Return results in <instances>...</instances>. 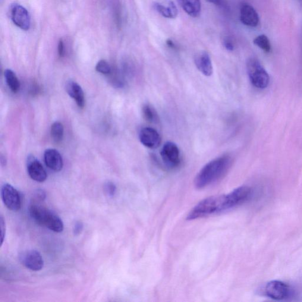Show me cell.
I'll list each match as a JSON object with an SVG mask.
<instances>
[{"instance_id": "6da1fadb", "label": "cell", "mask_w": 302, "mask_h": 302, "mask_svg": "<svg viewBox=\"0 0 302 302\" xmlns=\"http://www.w3.org/2000/svg\"><path fill=\"white\" fill-rule=\"evenodd\" d=\"M232 164L228 155H223L207 163L194 179L195 187L203 189L224 177Z\"/></svg>"}, {"instance_id": "7a4b0ae2", "label": "cell", "mask_w": 302, "mask_h": 302, "mask_svg": "<svg viewBox=\"0 0 302 302\" xmlns=\"http://www.w3.org/2000/svg\"><path fill=\"white\" fill-rule=\"evenodd\" d=\"M229 209L226 194L205 198L198 203L187 216L188 220H194Z\"/></svg>"}, {"instance_id": "3957f363", "label": "cell", "mask_w": 302, "mask_h": 302, "mask_svg": "<svg viewBox=\"0 0 302 302\" xmlns=\"http://www.w3.org/2000/svg\"><path fill=\"white\" fill-rule=\"evenodd\" d=\"M29 214L31 218L38 225L45 226L55 232L64 231V225L62 220L51 210L39 204H34L29 208Z\"/></svg>"}, {"instance_id": "277c9868", "label": "cell", "mask_w": 302, "mask_h": 302, "mask_svg": "<svg viewBox=\"0 0 302 302\" xmlns=\"http://www.w3.org/2000/svg\"><path fill=\"white\" fill-rule=\"evenodd\" d=\"M246 68L248 77L254 87L263 89L268 86L269 75L258 60L254 58L248 59Z\"/></svg>"}, {"instance_id": "5b68a950", "label": "cell", "mask_w": 302, "mask_h": 302, "mask_svg": "<svg viewBox=\"0 0 302 302\" xmlns=\"http://www.w3.org/2000/svg\"><path fill=\"white\" fill-rule=\"evenodd\" d=\"M160 156L165 165L169 168H175L180 164V151L178 146L172 142H167L160 151Z\"/></svg>"}, {"instance_id": "8992f818", "label": "cell", "mask_w": 302, "mask_h": 302, "mask_svg": "<svg viewBox=\"0 0 302 302\" xmlns=\"http://www.w3.org/2000/svg\"><path fill=\"white\" fill-rule=\"evenodd\" d=\"M265 294L272 300L282 301L290 297L292 291L290 286L286 283L279 281H273L266 285Z\"/></svg>"}, {"instance_id": "52a82bcc", "label": "cell", "mask_w": 302, "mask_h": 302, "mask_svg": "<svg viewBox=\"0 0 302 302\" xmlns=\"http://www.w3.org/2000/svg\"><path fill=\"white\" fill-rule=\"evenodd\" d=\"M1 196L3 203L9 210L12 212H17L20 210L21 200L20 193L11 185L4 184L2 185Z\"/></svg>"}, {"instance_id": "ba28073f", "label": "cell", "mask_w": 302, "mask_h": 302, "mask_svg": "<svg viewBox=\"0 0 302 302\" xmlns=\"http://www.w3.org/2000/svg\"><path fill=\"white\" fill-rule=\"evenodd\" d=\"M19 259L23 266L32 271H39L44 266V260L42 255L35 250L23 251L19 255Z\"/></svg>"}, {"instance_id": "9c48e42d", "label": "cell", "mask_w": 302, "mask_h": 302, "mask_svg": "<svg viewBox=\"0 0 302 302\" xmlns=\"http://www.w3.org/2000/svg\"><path fill=\"white\" fill-rule=\"evenodd\" d=\"M140 140L142 144L150 149H156L161 144V137L155 129L146 127L140 132Z\"/></svg>"}, {"instance_id": "30bf717a", "label": "cell", "mask_w": 302, "mask_h": 302, "mask_svg": "<svg viewBox=\"0 0 302 302\" xmlns=\"http://www.w3.org/2000/svg\"><path fill=\"white\" fill-rule=\"evenodd\" d=\"M11 18L15 25L23 30L29 29L31 21L29 14L26 8L20 5L15 4L11 9Z\"/></svg>"}, {"instance_id": "8fae6325", "label": "cell", "mask_w": 302, "mask_h": 302, "mask_svg": "<svg viewBox=\"0 0 302 302\" xmlns=\"http://www.w3.org/2000/svg\"><path fill=\"white\" fill-rule=\"evenodd\" d=\"M28 174L30 178L39 182L45 181L47 179V173L45 168L39 160L33 156L29 157L27 163Z\"/></svg>"}, {"instance_id": "7c38bea8", "label": "cell", "mask_w": 302, "mask_h": 302, "mask_svg": "<svg viewBox=\"0 0 302 302\" xmlns=\"http://www.w3.org/2000/svg\"><path fill=\"white\" fill-rule=\"evenodd\" d=\"M240 20L245 26L255 27L259 24V17L252 6L244 3L240 8Z\"/></svg>"}, {"instance_id": "4fadbf2b", "label": "cell", "mask_w": 302, "mask_h": 302, "mask_svg": "<svg viewBox=\"0 0 302 302\" xmlns=\"http://www.w3.org/2000/svg\"><path fill=\"white\" fill-rule=\"evenodd\" d=\"M195 64L201 74L211 76L213 74V66L210 56L206 52H200L195 56Z\"/></svg>"}, {"instance_id": "5bb4252c", "label": "cell", "mask_w": 302, "mask_h": 302, "mask_svg": "<svg viewBox=\"0 0 302 302\" xmlns=\"http://www.w3.org/2000/svg\"><path fill=\"white\" fill-rule=\"evenodd\" d=\"M44 158L47 166L55 172L61 171L64 166L62 156L58 151L47 150L44 154Z\"/></svg>"}, {"instance_id": "9a60e30c", "label": "cell", "mask_w": 302, "mask_h": 302, "mask_svg": "<svg viewBox=\"0 0 302 302\" xmlns=\"http://www.w3.org/2000/svg\"><path fill=\"white\" fill-rule=\"evenodd\" d=\"M154 8L162 16L166 18H175L178 15L177 8L171 0L156 2L154 4Z\"/></svg>"}, {"instance_id": "2e32d148", "label": "cell", "mask_w": 302, "mask_h": 302, "mask_svg": "<svg viewBox=\"0 0 302 302\" xmlns=\"http://www.w3.org/2000/svg\"><path fill=\"white\" fill-rule=\"evenodd\" d=\"M66 91L69 95L73 98L80 108H83L85 105L84 94L82 88L79 84L74 81H69L66 84Z\"/></svg>"}, {"instance_id": "e0dca14e", "label": "cell", "mask_w": 302, "mask_h": 302, "mask_svg": "<svg viewBox=\"0 0 302 302\" xmlns=\"http://www.w3.org/2000/svg\"><path fill=\"white\" fill-rule=\"evenodd\" d=\"M181 8L191 17H197L200 14V0H178Z\"/></svg>"}, {"instance_id": "ac0fdd59", "label": "cell", "mask_w": 302, "mask_h": 302, "mask_svg": "<svg viewBox=\"0 0 302 302\" xmlns=\"http://www.w3.org/2000/svg\"><path fill=\"white\" fill-rule=\"evenodd\" d=\"M4 77L6 83L8 87L13 93H17L20 89V83L16 75L13 71L7 69L4 72Z\"/></svg>"}, {"instance_id": "d6986e66", "label": "cell", "mask_w": 302, "mask_h": 302, "mask_svg": "<svg viewBox=\"0 0 302 302\" xmlns=\"http://www.w3.org/2000/svg\"><path fill=\"white\" fill-rule=\"evenodd\" d=\"M143 115L144 118L148 122L151 123H158L159 116L156 110L152 106L150 105H145L143 108Z\"/></svg>"}, {"instance_id": "ffe728a7", "label": "cell", "mask_w": 302, "mask_h": 302, "mask_svg": "<svg viewBox=\"0 0 302 302\" xmlns=\"http://www.w3.org/2000/svg\"><path fill=\"white\" fill-rule=\"evenodd\" d=\"M51 135L56 143H61L64 138V128L61 122H56L52 125Z\"/></svg>"}, {"instance_id": "44dd1931", "label": "cell", "mask_w": 302, "mask_h": 302, "mask_svg": "<svg viewBox=\"0 0 302 302\" xmlns=\"http://www.w3.org/2000/svg\"><path fill=\"white\" fill-rule=\"evenodd\" d=\"M254 45L259 47V48L262 49L263 51L266 52H270L271 50V45H270V40L266 36L260 35L257 36L254 40Z\"/></svg>"}, {"instance_id": "7402d4cb", "label": "cell", "mask_w": 302, "mask_h": 302, "mask_svg": "<svg viewBox=\"0 0 302 302\" xmlns=\"http://www.w3.org/2000/svg\"><path fill=\"white\" fill-rule=\"evenodd\" d=\"M96 71L103 75H109L112 72V69L108 63L104 60H101L97 63L96 66Z\"/></svg>"}, {"instance_id": "603a6c76", "label": "cell", "mask_w": 302, "mask_h": 302, "mask_svg": "<svg viewBox=\"0 0 302 302\" xmlns=\"http://www.w3.org/2000/svg\"><path fill=\"white\" fill-rule=\"evenodd\" d=\"M104 190L108 197H112L115 196L116 192V185L111 181L106 182L104 185Z\"/></svg>"}, {"instance_id": "cb8c5ba5", "label": "cell", "mask_w": 302, "mask_h": 302, "mask_svg": "<svg viewBox=\"0 0 302 302\" xmlns=\"http://www.w3.org/2000/svg\"><path fill=\"white\" fill-rule=\"evenodd\" d=\"M0 228H1V245H2L4 243L6 232L5 222L2 215L0 216Z\"/></svg>"}, {"instance_id": "d4e9b609", "label": "cell", "mask_w": 302, "mask_h": 302, "mask_svg": "<svg viewBox=\"0 0 302 302\" xmlns=\"http://www.w3.org/2000/svg\"><path fill=\"white\" fill-rule=\"evenodd\" d=\"M83 223L80 221H77L75 223L74 226V234L76 236H77L81 234L83 229Z\"/></svg>"}, {"instance_id": "484cf974", "label": "cell", "mask_w": 302, "mask_h": 302, "mask_svg": "<svg viewBox=\"0 0 302 302\" xmlns=\"http://www.w3.org/2000/svg\"><path fill=\"white\" fill-rule=\"evenodd\" d=\"M46 194L45 191L41 190H37L34 193V200L36 201H43L46 199Z\"/></svg>"}, {"instance_id": "4316f807", "label": "cell", "mask_w": 302, "mask_h": 302, "mask_svg": "<svg viewBox=\"0 0 302 302\" xmlns=\"http://www.w3.org/2000/svg\"><path fill=\"white\" fill-rule=\"evenodd\" d=\"M223 45H224L225 48L228 50V51H232L234 50V46L233 43L229 39H225L224 42H223Z\"/></svg>"}, {"instance_id": "83f0119b", "label": "cell", "mask_w": 302, "mask_h": 302, "mask_svg": "<svg viewBox=\"0 0 302 302\" xmlns=\"http://www.w3.org/2000/svg\"><path fill=\"white\" fill-rule=\"evenodd\" d=\"M58 53L60 57H64L65 55V46L62 40L59 41L58 45Z\"/></svg>"}, {"instance_id": "f1b7e54d", "label": "cell", "mask_w": 302, "mask_h": 302, "mask_svg": "<svg viewBox=\"0 0 302 302\" xmlns=\"http://www.w3.org/2000/svg\"><path fill=\"white\" fill-rule=\"evenodd\" d=\"M166 44H167V45L169 47H171V48H175V46L174 45V43H173L172 41H171V40H167V42H166Z\"/></svg>"}, {"instance_id": "f546056e", "label": "cell", "mask_w": 302, "mask_h": 302, "mask_svg": "<svg viewBox=\"0 0 302 302\" xmlns=\"http://www.w3.org/2000/svg\"><path fill=\"white\" fill-rule=\"evenodd\" d=\"M207 1L213 3V4H218L220 2V0H206Z\"/></svg>"}, {"instance_id": "4dcf8cb0", "label": "cell", "mask_w": 302, "mask_h": 302, "mask_svg": "<svg viewBox=\"0 0 302 302\" xmlns=\"http://www.w3.org/2000/svg\"></svg>"}]
</instances>
